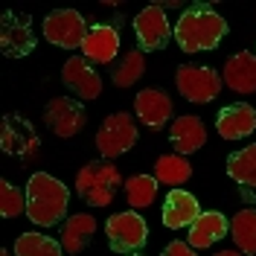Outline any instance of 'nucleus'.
Segmentation results:
<instances>
[{
	"instance_id": "f257e3e1",
	"label": "nucleus",
	"mask_w": 256,
	"mask_h": 256,
	"mask_svg": "<svg viewBox=\"0 0 256 256\" xmlns=\"http://www.w3.org/2000/svg\"><path fill=\"white\" fill-rule=\"evenodd\" d=\"M227 35V20L210 6H190L180 20L175 24V41L184 52H201V50H216L218 41Z\"/></svg>"
},
{
	"instance_id": "f03ea898",
	"label": "nucleus",
	"mask_w": 256,
	"mask_h": 256,
	"mask_svg": "<svg viewBox=\"0 0 256 256\" xmlns=\"http://www.w3.org/2000/svg\"><path fill=\"white\" fill-rule=\"evenodd\" d=\"M67 198L70 192L58 178L47 175V172H35L26 184V216L41 227H52L64 218Z\"/></svg>"
},
{
	"instance_id": "7ed1b4c3",
	"label": "nucleus",
	"mask_w": 256,
	"mask_h": 256,
	"mask_svg": "<svg viewBox=\"0 0 256 256\" xmlns=\"http://www.w3.org/2000/svg\"><path fill=\"white\" fill-rule=\"evenodd\" d=\"M120 184H122V175L111 160H90L76 175V192L90 207H108L120 190Z\"/></svg>"
},
{
	"instance_id": "20e7f679",
	"label": "nucleus",
	"mask_w": 256,
	"mask_h": 256,
	"mask_svg": "<svg viewBox=\"0 0 256 256\" xmlns=\"http://www.w3.org/2000/svg\"><path fill=\"white\" fill-rule=\"evenodd\" d=\"M175 84L180 96L186 102H195V105H207L212 102L218 90H222V73H216L212 67H204V64H184L178 67L175 73Z\"/></svg>"
},
{
	"instance_id": "39448f33",
	"label": "nucleus",
	"mask_w": 256,
	"mask_h": 256,
	"mask_svg": "<svg viewBox=\"0 0 256 256\" xmlns=\"http://www.w3.org/2000/svg\"><path fill=\"white\" fill-rule=\"evenodd\" d=\"M134 143H137V126H134L131 114H126V111L105 116L102 128L96 131V148H99V154L105 160L126 154Z\"/></svg>"
},
{
	"instance_id": "423d86ee",
	"label": "nucleus",
	"mask_w": 256,
	"mask_h": 256,
	"mask_svg": "<svg viewBox=\"0 0 256 256\" xmlns=\"http://www.w3.org/2000/svg\"><path fill=\"white\" fill-rule=\"evenodd\" d=\"M90 26L84 24V18L76 9H56L44 18V38L56 47L64 50H82Z\"/></svg>"
},
{
	"instance_id": "0eeeda50",
	"label": "nucleus",
	"mask_w": 256,
	"mask_h": 256,
	"mask_svg": "<svg viewBox=\"0 0 256 256\" xmlns=\"http://www.w3.org/2000/svg\"><path fill=\"white\" fill-rule=\"evenodd\" d=\"M105 236L108 244L116 254H134L140 250L148 239V227H146L140 212H116L105 222Z\"/></svg>"
},
{
	"instance_id": "6e6552de",
	"label": "nucleus",
	"mask_w": 256,
	"mask_h": 256,
	"mask_svg": "<svg viewBox=\"0 0 256 256\" xmlns=\"http://www.w3.org/2000/svg\"><path fill=\"white\" fill-rule=\"evenodd\" d=\"M0 148L6 154H12V158L32 160L41 148V140H38V131L32 128L30 120H24L18 114H9L0 122Z\"/></svg>"
},
{
	"instance_id": "1a4fd4ad",
	"label": "nucleus",
	"mask_w": 256,
	"mask_h": 256,
	"mask_svg": "<svg viewBox=\"0 0 256 256\" xmlns=\"http://www.w3.org/2000/svg\"><path fill=\"white\" fill-rule=\"evenodd\" d=\"M44 122L56 137H76L84 122H88V114L82 108V102L70 99V96H56L50 99L47 108H44Z\"/></svg>"
},
{
	"instance_id": "9d476101",
	"label": "nucleus",
	"mask_w": 256,
	"mask_h": 256,
	"mask_svg": "<svg viewBox=\"0 0 256 256\" xmlns=\"http://www.w3.org/2000/svg\"><path fill=\"white\" fill-rule=\"evenodd\" d=\"M0 50L9 58H24L35 50L32 18L24 12H6L0 18Z\"/></svg>"
},
{
	"instance_id": "9b49d317",
	"label": "nucleus",
	"mask_w": 256,
	"mask_h": 256,
	"mask_svg": "<svg viewBox=\"0 0 256 256\" xmlns=\"http://www.w3.org/2000/svg\"><path fill=\"white\" fill-rule=\"evenodd\" d=\"M134 32H137V44L143 52L148 50H163L169 44V38L175 35L172 30V24L166 20V12H163V6H146L140 15L134 18Z\"/></svg>"
},
{
	"instance_id": "f8f14e48",
	"label": "nucleus",
	"mask_w": 256,
	"mask_h": 256,
	"mask_svg": "<svg viewBox=\"0 0 256 256\" xmlns=\"http://www.w3.org/2000/svg\"><path fill=\"white\" fill-rule=\"evenodd\" d=\"M134 114L146 128L160 131L172 120V99L163 94L160 88H146L134 96Z\"/></svg>"
},
{
	"instance_id": "ddd939ff",
	"label": "nucleus",
	"mask_w": 256,
	"mask_h": 256,
	"mask_svg": "<svg viewBox=\"0 0 256 256\" xmlns=\"http://www.w3.org/2000/svg\"><path fill=\"white\" fill-rule=\"evenodd\" d=\"M62 82L82 99H96L102 94V79H99V73L90 67V62L84 56H73V58L64 62Z\"/></svg>"
},
{
	"instance_id": "4468645a",
	"label": "nucleus",
	"mask_w": 256,
	"mask_h": 256,
	"mask_svg": "<svg viewBox=\"0 0 256 256\" xmlns=\"http://www.w3.org/2000/svg\"><path fill=\"white\" fill-rule=\"evenodd\" d=\"M116 52H120V30L108 26V24L90 26L84 44H82V56L96 64H111L116 58Z\"/></svg>"
},
{
	"instance_id": "2eb2a0df",
	"label": "nucleus",
	"mask_w": 256,
	"mask_h": 256,
	"mask_svg": "<svg viewBox=\"0 0 256 256\" xmlns=\"http://www.w3.org/2000/svg\"><path fill=\"white\" fill-rule=\"evenodd\" d=\"M216 128L224 140H244L250 137L256 128V111L248 105V102H236V105H227L218 111V120H216Z\"/></svg>"
},
{
	"instance_id": "dca6fc26",
	"label": "nucleus",
	"mask_w": 256,
	"mask_h": 256,
	"mask_svg": "<svg viewBox=\"0 0 256 256\" xmlns=\"http://www.w3.org/2000/svg\"><path fill=\"white\" fill-rule=\"evenodd\" d=\"M222 82L236 94H256V56L254 52H236L224 64Z\"/></svg>"
},
{
	"instance_id": "f3484780",
	"label": "nucleus",
	"mask_w": 256,
	"mask_h": 256,
	"mask_svg": "<svg viewBox=\"0 0 256 256\" xmlns=\"http://www.w3.org/2000/svg\"><path fill=\"white\" fill-rule=\"evenodd\" d=\"M169 140L175 146V154H192V152H198L201 146L207 143V128L201 122V116H178L172 128H169Z\"/></svg>"
},
{
	"instance_id": "a211bd4d",
	"label": "nucleus",
	"mask_w": 256,
	"mask_h": 256,
	"mask_svg": "<svg viewBox=\"0 0 256 256\" xmlns=\"http://www.w3.org/2000/svg\"><path fill=\"white\" fill-rule=\"evenodd\" d=\"M227 233H230V222L224 218V212L207 210V212H201V216L190 224V248H195V250L212 248V242L224 239Z\"/></svg>"
},
{
	"instance_id": "6ab92c4d",
	"label": "nucleus",
	"mask_w": 256,
	"mask_h": 256,
	"mask_svg": "<svg viewBox=\"0 0 256 256\" xmlns=\"http://www.w3.org/2000/svg\"><path fill=\"white\" fill-rule=\"evenodd\" d=\"M198 216H201V207H198L195 195H190L186 190H172L169 195H166V204H163V224H166L169 230L190 227Z\"/></svg>"
},
{
	"instance_id": "aec40b11",
	"label": "nucleus",
	"mask_w": 256,
	"mask_h": 256,
	"mask_svg": "<svg viewBox=\"0 0 256 256\" xmlns=\"http://www.w3.org/2000/svg\"><path fill=\"white\" fill-rule=\"evenodd\" d=\"M96 233V218L90 212H76V216H70L62 227V248L67 254H82L84 248H88V242L90 236Z\"/></svg>"
},
{
	"instance_id": "412c9836",
	"label": "nucleus",
	"mask_w": 256,
	"mask_h": 256,
	"mask_svg": "<svg viewBox=\"0 0 256 256\" xmlns=\"http://www.w3.org/2000/svg\"><path fill=\"white\" fill-rule=\"evenodd\" d=\"M227 175L236 184H242V186L256 190V143L244 146L236 154L227 158Z\"/></svg>"
},
{
	"instance_id": "4be33fe9",
	"label": "nucleus",
	"mask_w": 256,
	"mask_h": 256,
	"mask_svg": "<svg viewBox=\"0 0 256 256\" xmlns=\"http://www.w3.org/2000/svg\"><path fill=\"white\" fill-rule=\"evenodd\" d=\"M230 236L244 256H256V210H242L233 216Z\"/></svg>"
},
{
	"instance_id": "5701e85b",
	"label": "nucleus",
	"mask_w": 256,
	"mask_h": 256,
	"mask_svg": "<svg viewBox=\"0 0 256 256\" xmlns=\"http://www.w3.org/2000/svg\"><path fill=\"white\" fill-rule=\"evenodd\" d=\"M154 178H158V184H166V186H180L192 178V166L184 154H163V158H158Z\"/></svg>"
},
{
	"instance_id": "b1692460",
	"label": "nucleus",
	"mask_w": 256,
	"mask_h": 256,
	"mask_svg": "<svg viewBox=\"0 0 256 256\" xmlns=\"http://www.w3.org/2000/svg\"><path fill=\"white\" fill-rule=\"evenodd\" d=\"M62 242L50 239L44 233H24L15 242V256H62Z\"/></svg>"
},
{
	"instance_id": "393cba45",
	"label": "nucleus",
	"mask_w": 256,
	"mask_h": 256,
	"mask_svg": "<svg viewBox=\"0 0 256 256\" xmlns=\"http://www.w3.org/2000/svg\"><path fill=\"white\" fill-rule=\"evenodd\" d=\"M143 73H146V56L140 50H131V52H126V56L120 58V64L111 70V79H114L116 88H131Z\"/></svg>"
},
{
	"instance_id": "a878e982",
	"label": "nucleus",
	"mask_w": 256,
	"mask_h": 256,
	"mask_svg": "<svg viewBox=\"0 0 256 256\" xmlns=\"http://www.w3.org/2000/svg\"><path fill=\"white\" fill-rule=\"evenodd\" d=\"M158 195V178L152 175H131L126 180V198L134 210H146Z\"/></svg>"
},
{
	"instance_id": "bb28decb",
	"label": "nucleus",
	"mask_w": 256,
	"mask_h": 256,
	"mask_svg": "<svg viewBox=\"0 0 256 256\" xmlns=\"http://www.w3.org/2000/svg\"><path fill=\"white\" fill-rule=\"evenodd\" d=\"M26 210V195L12 186L9 180H0V216L3 218H15Z\"/></svg>"
},
{
	"instance_id": "cd10ccee",
	"label": "nucleus",
	"mask_w": 256,
	"mask_h": 256,
	"mask_svg": "<svg viewBox=\"0 0 256 256\" xmlns=\"http://www.w3.org/2000/svg\"><path fill=\"white\" fill-rule=\"evenodd\" d=\"M160 256H198V254H195V248H190L186 242H172V244H166V250Z\"/></svg>"
},
{
	"instance_id": "c85d7f7f",
	"label": "nucleus",
	"mask_w": 256,
	"mask_h": 256,
	"mask_svg": "<svg viewBox=\"0 0 256 256\" xmlns=\"http://www.w3.org/2000/svg\"><path fill=\"white\" fill-rule=\"evenodd\" d=\"M216 256H244V254H242L239 248H233V250H218Z\"/></svg>"
},
{
	"instance_id": "c756f323",
	"label": "nucleus",
	"mask_w": 256,
	"mask_h": 256,
	"mask_svg": "<svg viewBox=\"0 0 256 256\" xmlns=\"http://www.w3.org/2000/svg\"><path fill=\"white\" fill-rule=\"evenodd\" d=\"M126 256H143V254H137V250H134V254H126Z\"/></svg>"
},
{
	"instance_id": "7c9ffc66",
	"label": "nucleus",
	"mask_w": 256,
	"mask_h": 256,
	"mask_svg": "<svg viewBox=\"0 0 256 256\" xmlns=\"http://www.w3.org/2000/svg\"><path fill=\"white\" fill-rule=\"evenodd\" d=\"M0 256H9V254H6V250H0Z\"/></svg>"
}]
</instances>
